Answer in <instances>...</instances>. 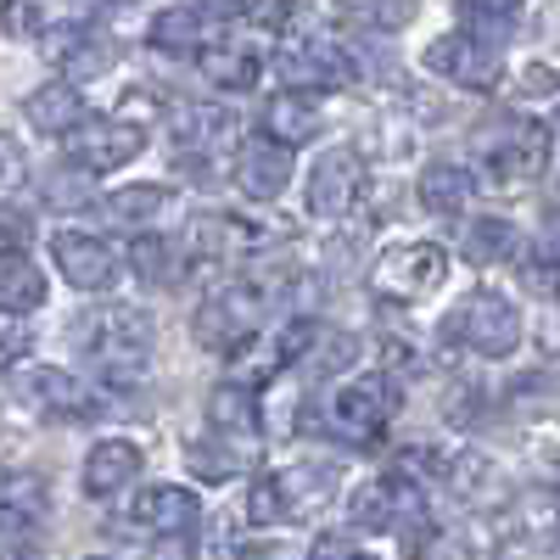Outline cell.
Segmentation results:
<instances>
[{
  "mask_svg": "<svg viewBox=\"0 0 560 560\" xmlns=\"http://www.w3.org/2000/svg\"><path fill=\"white\" fill-rule=\"evenodd\" d=\"M34 348V325L18 308H0V359H23Z\"/></svg>",
  "mask_w": 560,
  "mask_h": 560,
  "instance_id": "38",
  "label": "cell"
},
{
  "mask_svg": "<svg viewBox=\"0 0 560 560\" xmlns=\"http://www.w3.org/2000/svg\"><path fill=\"white\" fill-rule=\"evenodd\" d=\"M135 522L147 533H163V538H185L202 522V499L191 488H179V482H158V488H147L135 499Z\"/></svg>",
  "mask_w": 560,
  "mask_h": 560,
  "instance_id": "17",
  "label": "cell"
},
{
  "mask_svg": "<svg viewBox=\"0 0 560 560\" xmlns=\"http://www.w3.org/2000/svg\"><path fill=\"white\" fill-rule=\"evenodd\" d=\"M208 427H213V438H219V443L258 448V432H264L258 387H242V382H224V387H213V398H208Z\"/></svg>",
  "mask_w": 560,
  "mask_h": 560,
  "instance_id": "16",
  "label": "cell"
},
{
  "mask_svg": "<svg viewBox=\"0 0 560 560\" xmlns=\"http://www.w3.org/2000/svg\"><path fill=\"white\" fill-rule=\"evenodd\" d=\"M477 158H482V168H488L493 185H522V179L544 174L549 129L533 124V118H493L477 135Z\"/></svg>",
  "mask_w": 560,
  "mask_h": 560,
  "instance_id": "3",
  "label": "cell"
},
{
  "mask_svg": "<svg viewBox=\"0 0 560 560\" xmlns=\"http://www.w3.org/2000/svg\"><path fill=\"white\" fill-rule=\"evenodd\" d=\"M0 482H7V477H0Z\"/></svg>",
  "mask_w": 560,
  "mask_h": 560,
  "instance_id": "43",
  "label": "cell"
},
{
  "mask_svg": "<svg viewBox=\"0 0 560 560\" xmlns=\"http://www.w3.org/2000/svg\"><path fill=\"white\" fill-rule=\"evenodd\" d=\"M264 308H269V298H264L258 287H224V292H213V298L191 314V331H197V342L213 348V353H236L242 342L258 337Z\"/></svg>",
  "mask_w": 560,
  "mask_h": 560,
  "instance_id": "6",
  "label": "cell"
},
{
  "mask_svg": "<svg viewBox=\"0 0 560 560\" xmlns=\"http://www.w3.org/2000/svg\"><path fill=\"white\" fill-rule=\"evenodd\" d=\"M499 471H493V459H482V454H459L454 465H448V488L465 499V504H493L499 493H504V482H493Z\"/></svg>",
  "mask_w": 560,
  "mask_h": 560,
  "instance_id": "33",
  "label": "cell"
},
{
  "mask_svg": "<svg viewBox=\"0 0 560 560\" xmlns=\"http://www.w3.org/2000/svg\"><path fill=\"white\" fill-rule=\"evenodd\" d=\"M359 185H364V163L353 147H331L319 152V163L308 168V185H303V208L314 219H348V208L359 202Z\"/></svg>",
  "mask_w": 560,
  "mask_h": 560,
  "instance_id": "13",
  "label": "cell"
},
{
  "mask_svg": "<svg viewBox=\"0 0 560 560\" xmlns=\"http://www.w3.org/2000/svg\"><path fill=\"white\" fill-rule=\"evenodd\" d=\"M73 342L107 387H135L152 364V319L135 303H102L73 325Z\"/></svg>",
  "mask_w": 560,
  "mask_h": 560,
  "instance_id": "1",
  "label": "cell"
},
{
  "mask_svg": "<svg viewBox=\"0 0 560 560\" xmlns=\"http://www.w3.org/2000/svg\"><path fill=\"white\" fill-rule=\"evenodd\" d=\"M236 185L253 202H275L292 185V147H280V140H269V135L247 140L242 158H236Z\"/></svg>",
  "mask_w": 560,
  "mask_h": 560,
  "instance_id": "15",
  "label": "cell"
},
{
  "mask_svg": "<svg viewBox=\"0 0 560 560\" xmlns=\"http://www.w3.org/2000/svg\"><path fill=\"white\" fill-rule=\"evenodd\" d=\"M427 68L459 90H499L504 79V57H499V45L493 39H477V34H443L427 45Z\"/></svg>",
  "mask_w": 560,
  "mask_h": 560,
  "instance_id": "11",
  "label": "cell"
},
{
  "mask_svg": "<svg viewBox=\"0 0 560 560\" xmlns=\"http://www.w3.org/2000/svg\"><path fill=\"white\" fill-rule=\"evenodd\" d=\"M51 51H57V62H62L73 79H96V73L113 68V39H102L96 28H62Z\"/></svg>",
  "mask_w": 560,
  "mask_h": 560,
  "instance_id": "26",
  "label": "cell"
},
{
  "mask_svg": "<svg viewBox=\"0 0 560 560\" xmlns=\"http://www.w3.org/2000/svg\"><path fill=\"white\" fill-rule=\"evenodd\" d=\"M34 236V219L28 213H12V208H0V253H23Z\"/></svg>",
  "mask_w": 560,
  "mask_h": 560,
  "instance_id": "41",
  "label": "cell"
},
{
  "mask_svg": "<svg viewBox=\"0 0 560 560\" xmlns=\"http://www.w3.org/2000/svg\"><path fill=\"white\" fill-rule=\"evenodd\" d=\"M96 560H102V555H96Z\"/></svg>",
  "mask_w": 560,
  "mask_h": 560,
  "instance_id": "44",
  "label": "cell"
},
{
  "mask_svg": "<svg viewBox=\"0 0 560 560\" xmlns=\"http://www.w3.org/2000/svg\"><path fill=\"white\" fill-rule=\"evenodd\" d=\"M348 522L359 533H404L420 522V488L409 477H370L348 499Z\"/></svg>",
  "mask_w": 560,
  "mask_h": 560,
  "instance_id": "12",
  "label": "cell"
},
{
  "mask_svg": "<svg viewBox=\"0 0 560 560\" xmlns=\"http://www.w3.org/2000/svg\"><path fill=\"white\" fill-rule=\"evenodd\" d=\"M331 493H337V471H331V465H319V459L280 465V471H269V477H258L247 488V516H253V527L303 522V516H314V510L331 504Z\"/></svg>",
  "mask_w": 560,
  "mask_h": 560,
  "instance_id": "2",
  "label": "cell"
},
{
  "mask_svg": "<svg viewBox=\"0 0 560 560\" xmlns=\"http://www.w3.org/2000/svg\"><path fill=\"white\" fill-rule=\"evenodd\" d=\"M230 135H236V118H230L224 107H179L174 113V140L185 152H213Z\"/></svg>",
  "mask_w": 560,
  "mask_h": 560,
  "instance_id": "27",
  "label": "cell"
},
{
  "mask_svg": "<svg viewBox=\"0 0 560 560\" xmlns=\"http://www.w3.org/2000/svg\"><path fill=\"white\" fill-rule=\"evenodd\" d=\"M342 12H348V18H359V23H370V28L398 34V28H409V23H415L420 0H342Z\"/></svg>",
  "mask_w": 560,
  "mask_h": 560,
  "instance_id": "35",
  "label": "cell"
},
{
  "mask_svg": "<svg viewBox=\"0 0 560 560\" xmlns=\"http://www.w3.org/2000/svg\"><path fill=\"white\" fill-rule=\"evenodd\" d=\"M555 135H560V118H555Z\"/></svg>",
  "mask_w": 560,
  "mask_h": 560,
  "instance_id": "42",
  "label": "cell"
},
{
  "mask_svg": "<svg viewBox=\"0 0 560 560\" xmlns=\"http://www.w3.org/2000/svg\"><path fill=\"white\" fill-rule=\"evenodd\" d=\"M0 23L12 39H45L51 28H62V0H7Z\"/></svg>",
  "mask_w": 560,
  "mask_h": 560,
  "instance_id": "32",
  "label": "cell"
},
{
  "mask_svg": "<svg viewBox=\"0 0 560 560\" xmlns=\"http://www.w3.org/2000/svg\"><path fill=\"white\" fill-rule=\"evenodd\" d=\"M140 477V448L129 438H102L84 454V493L90 499H113Z\"/></svg>",
  "mask_w": 560,
  "mask_h": 560,
  "instance_id": "18",
  "label": "cell"
},
{
  "mask_svg": "<svg viewBox=\"0 0 560 560\" xmlns=\"http://www.w3.org/2000/svg\"><path fill=\"white\" fill-rule=\"evenodd\" d=\"M68 140V163L79 174H113L124 163L140 158V147H147V129L129 124V118H84Z\"/></svg>",
  "mask_w": 560,
  "mask_h": 560,
  "instance_id": "7",
  "label": "cell"
},
{
  "mask_svg": "<svg viewBox=\"0 0 560 560\" xmlns=\"http://www.w3.org/2000/svg\"><path fill=\"white\" fill-rule=\"evenodd\" d=\"M404 409V393L393 376H359V382H342L337 398H331V420H337V432L364 443V438H376L393 427V415Z\"/></svg>",
  "mask_w": 560,
  "mask_h": 560,
  "instance_id": "9",
  "label": "cell"
},
{
  "mask_svg": "<svg viewBox=\"0 0 560 560\" xmlns=\"http://www.w3.org/2000/svg\"><path fill=\"white\" fill-rule=\"evenodd\" d=\"M510 253H522V236H516L510 219H477L471 230H465V258H471L477 269H493Z\"/></svg>",
  "mask_w": 560,
  "mask_h": 560,
  "instance_id": "30",
  "label": "cell"
},
{
  "mask_svg": "<svg viewBox=\"0 0 560 560\" xmlns=\"http://www.w3.org/2000/svg\"><path fill=\"white\" fill-rule=\"evenodd\" d=\"M152 45L163 57H202L213 45V23L202 7H168L152 18Z\"/></svg>",
  "mask_w": 560,
  "mask_h": 560,
  "instance_id": "20",
  "label": "cell"
},
{
  "mask_svg": "<svg viewBox=\"0 0 560 560\" xmlns=\"http://www.w3.org/2000/svg\"><path fill=\"white\" fill-rule=\"evenodd\" d=\"M448 337L477 359H504L522 348V308L499 292H471L448 314Z\"/></svg>",
  "mask_w": 560,
  "mask_h": 560,
  "instance_id": "4",
  "label": "cell"
},
{
  "mask_svg": "<svg viewBox=\"0 0 560 560\" xmlns=\"http://www.w3.org/2000/svg\"><path fill=\"white\" fill-rule=\"evenodd\" d=\"M90 174H79L73 163H68V174H51L45 179V202H57V208H68V213H79L84 202H90V185H84Z\"/></svg>",
  "mask_w": 560,
  "mask_h": 560,
  "instance_id": "37",
  "label": "cell"
},
{
  "mask_svg": "<svg viewBox=\"0 0 560 560\" xmlns=\"http://www.w3.org/2000/svg\"><path fill=\"white\" fill-rule=\"evenodd\" d=\"M409 549H415L420 560H471V544H465V533L432 527V522H420V533H409Z\"/></svg>",
  "mask_w": 560,
  "mask_h": 560,
  "instance_id": "36",
  "label": "cell"
},
{
  "mask_svg": "<svg viewBox=\"0 0 560 560\" xmlns=\"http://www.w3.org/2000/svg\"><path fill=\"white\" fill-rule=\"evenodd\" d=\"M12 398L28 415H39V420H84L90 409H96L90 387L73 382L68 370H57V364H18L12 370Z\"/></svg>",
  "mask_w": 560,
  "mask_h": 560,
  "instance_id": "8",
  "label": "cell"
},
{
  "mask_svg": "<svg viewBox=\"0 0 560 560\" xmlns=\"http://www.w3.org/2000/svg\"><path fill=\"white\" fill-rule=\"evenodd\" d=\"M258 247V230L236 213H208L191 224V253L197 258H247Z\"/></svg>",
  "mask_w": 560,
  "mask_h": 560,
  "instance_id": "23",
  "label": "cell"
},
{
  "mask_svg": "<svg viewBox=\"0 0 560 560\" xmlns=\"http://www.w3.org/2000/svg\"><path fill=\"white\" fill-rule=\"evenodd\" d=\"M471 197H477V179L465 163H427V174H420V208L438 213V219L465 213Z\"/></svg>",
  "mask_w": 560,
  "mask_h": 560,
  "instance_id": "21",
  "label": "cell"
},
{
  "mask_svg": "<svg viewBox=\"0 0 560 560\" xmlns=\"http://www.w3.org/2000/svg\"><path fill=\"white\" fill-rule=\"evenodd\" d=\"M319 129H325V118L303 90H280V96L264 107V135L280 140V147H303V140H314Z\"/></svg>",
  "mask_w": 560,
  "mask_h": 560,
  "instance_id": "22",
  "label": "cell"
},
{
  "mask_svg": "<svg viewBox=\"0 0 560 560\" xmlns=\"http://www.w3.org/2000/svg\"><path fill=\"white\" fill-rule=\"evenodd\" d=\"M308 560H376V555H364L353 538H342V533H319L314 538V549H308Z\"/></svg>",
  "mask_w": 560,
  "mask_h": 560,
  "instance_id": "40",
  "label": "cell"
},
{
  "mask_svg": "<svg viewBox=\"0 0 560 560\" xmlns=\"http://www.w3.org/2000/svg\"><path fill=\"white\" fill-rule=\"evenodd\" d=\"M51 253H57L62 280L79 287V292H107L118 280V247L107 236H90V230H57Z\"/></svg>",
  "mask_w": 560,
  "mask_h": 560,
  "instance_id": "14",
  "label": "cell"
},
{
  "mask_svg": "<svg viewBox=\"0 0 560 560\" xmlns=\"http://www.w3.org/2000/svg\"><path fill=\"white\" fill-rule=\"evenodd\" d=\"M23 174H28V163H23V147L12 135H0V197L7 191H18L23 185Z\"/></svg>",
  "mask_w": 560,
  "mask_h": 560,
  "instance_id": "39",
  "label": "cell"
},
{
  "mask_svg": "<svg viewBox=\"0 0 560 560\" xmlns=\"http://www.w3.org/2000/svg\"><path fill=\"white\" fill-rule=\"evenodd\" d=\"M448 280V253L438 242H404V247H387L370 269V287H376L387 303H420L432 298Z\"/></svg>",
  "mask_w": 560,
  "mask_h": 560,
  "instance_id": "5",
  "label": "cell"
},
{
  "mask_svg": "<svg viewBox=\"0 0 560 560\" xmlns=\"http://www.w3.org/2000/svg\"><path fill=\"white\" fill-rule=\"evenodd\" d=\"M179 264H185V253H179L168 236H158V230H140L135 247H129V269L147 280V287H174Z\"/></svg>",
  "mask_w": 560,
  "mask_h": 560,
  "instance_id": "28",
  "label": "cell"
},
{
  "mask_svg": "<svg viewBox=\"0 0 560 560\" xmlns=\"http://www.w3.org/2000/svg\"><path fill=\"white\" fill-rule=\"evenodd\" d=\"M197 62H202V79H208V84H219V90H253V84L264 79V57L253 51V45L213 39Z\"/></svg>",
  "mask_w": 560,
  "mask_h": 560,
  "instance_id": "24",
  "label": "cell"
},
{
  "mask_svg": "<svg viewBox=\"0 0 560 560\" xmlns=\"http://www.w3.org/2000/svg\"><path fill=\"white\" fill-rule=\"evenodd\" d=\"M23 118H28L39 135H73L90 113H84V96H79L73 79H51V84H39L34 96L23 102Z\"/></svg>",
  "mask_w": 560,
  "mask_h": 560,
  "instance_id": "19",
  "label": "cell"
},
{
  "mask_svg": "<svg viewBox=\"0 0 560 560\" xmlns=\"http://www.w3.org/2000/svg\"><path fill=\"white\" fill-rule=\"evenodd\" d=\"M45 303V269L28 253H0V308L34 314Z\"/></svg>",
  "mask_w": 560,
  "mask_h": 560,
  "instance_id": "25",
  "label": "cell"
},
{
  "mask_svg": "<svg viewBox=\"0 0 560 560\" xmlns=\"http://www.w3.org/2000/svg\"><path fill=\"white\" fill-rule=\"evenodd\" d=\"M516 275H522V287H527L533 298H544V303H560V236L522 247V258H516Z\"/></svg>",
  "mask_w": 560,
  "mask_h": 560,
  "instance_id": "29",
  "label": "cell"
},
{
  "mask_svg": "<svg viewBox=\"0 0 560 560\" xmlns=\"http://www.w3.org/2000/svg\"><path fill=\"white\" fill-rule=\"evenodd\" d=\"M102 208L118 224H152V219H163L174 208V191H168V185H124V191H113Z\"/></svg>",
  "mask_w": 560,
  "mask_h": 560,
  "instance_id": "31",
  "label": "cell"
},
{
  "mask_svg": "<svg viewBox=\"0 0 560 560\" xmlns=\"http://www.w3.org/2000/svg\"><path fill=\"white\" fill-rule=\"evenodd\" d=\"M275 73L287 79V90H303V96H308V90H342V84H353L359 62H353L348 45L308 34V39L287 45V51L275 57Z\"/></svg>",
  "mask_w": 560,
  "mask_h": 560,
  "instance_id": "10",
  "label": "cell"
},
{
  "mask_svg": "<svg viewBox=\"0 0 560 560\" xmlns=\"http://www.w3.org/2000/svg\"><path fill=\"white\" fill-rule=\"evenodd\" d=\"M522 12H527V0H459V18L471 23L477 39H504L522 23Z\"/></svg>",
  "mask_w": 560,
  "mask_h": 560,
  "instance_id": "34",
  "label": "cell"
}]
</instances>
